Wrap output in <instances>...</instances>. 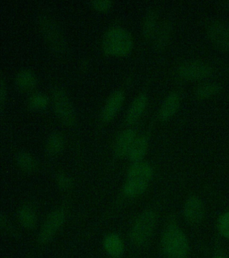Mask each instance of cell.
Returning a JSON list of instances; mask_svg holds the SVG:
<instances>
[{
	"label": "cell",
	"mask_w": 229,
	"mask_h": 258,
	"mask_svg": "<svg viewBox=\"0 0 229 258\" xmlns=\"http://www.w3.org/2000/svg\"><path fill=\"white\" fill-rule=\"evenodd\" d=\"M161 251L166 258H188L190 240L176 221L169 222L160 238Z\"/></svg>",
	"instance_id": "cell-1"
},
{
	"label": "cell",
	"mask_w": 229,
	"mask_h": 258,
	"mask_svg": "<svg viewBox=\"0 0 229 258\" xmlns=\"http://www.w3.org/2000/svg\"><path fill=\"white\" fill-rule=\"evenodd\" d=\"M134 45L131 32L122 26H110L102 36V51L110 57L124 58L130 55Z\"/></svg>",
	"instance_id": "cell-2"
},
{
	"label": "cell",
	"mask_w": 229,
	"mask_h": 258,
	"mask_svg": "<svg viewBox=\"0 0 229 258\" xmlns=\"http://www.w3.org/2000/svg\"><path fill=\"white\" fill-rule=\"evenodd\" d=\"M158 223V215L152 209H146L134 220L129 232V239L136 247H142L151 239Z\"/></svg>",
	"instance_id": "cell-3"
},
{
	"label": "cell",
	"mask_w": 229,
	"mask_h": 258,
	"mask_svg": "<svg viewBox=\"0 0 229 258\" xmlns=\"http://www.w3.org/2000/svg\"><path fill=\"white\" fill-rule=\"evenodd\" d=\"M38 26L48 47L55 53H65L67 48V40L59 22L52 16L43 14L38 19Z\"/></svg>",
	"instance_id": "cell-4"
},
{
	"label": "cell",
	"mask_w": 229,
	"mask_h": 258,
	"mask_svg": "<svg viewBox=\"0 0 229 258\" xmlns=\"http://www.w3.org/2000/svg\"><path fill=\"white\" fill-rule=\"evenodd\" d=\"M50 98L56 118L64 126H73L77 122V114L67 92L63 88L57 87L52 90Z\"/></svg>",
	"instance_id": "cell-5"
},
{
	"label": "cell",
	"mask_w": 229,
	"mask_h": 258,
	"mask_svg": "<svg viewBox=\"0 0 229 258\" xmlns=\"http://www.w3.org/2000/svg\"><path fill=\"white\" fill-rule=\"evenodd\" d=\"M214 70L208 62L192 60L182 62L177 68L176 74L180 80L186 82H202L214 74Z\"/></svg>",
	"instance_id": "cell-6"
},
{
	"label": "cell",
	"mask_w": 229,
	"mask_h": 258,
	"mask_svg": "<svg viewBox=\"0 0 229 258\" xmlns=\"http://www.w3.org/2000/svg\"><path fill=\"white\" fill-rule=\"evenodd\" d=\"M67 214L63 208L53 210L45 218L40 228L37 241L42 245H48L53 241L66 221Z\"/></svg>",
	"instance_id": "cell-7"
},
{
	"label": "cell",
	"mask_w": 229,
	"mask_h": 258,
	"mask_svg": "<svg viewBox=\"0 0 229 258\" xmlns=\"http://www.w3.org/2000/svg\"><path fill=\"white\" fill-rule=\"evenodd\" d=\"M206 36L212 45L221 51L229 53V24L214 20L206 28Z\"/></svg>",
	"instance_id": "cell-8"
},
{
	"label": "cell",
	"mask_w": 229,
	"mask_h": 258,
	"mask_svg": "<svg viewBox=\"0 0 229 258\" xmlns=\"http://www.w3.org/2000/svg\"><path fill=\"white\" fill-rule=\"evenodd\" d=\"M183 217L188 225H200L206 217V207L204 201L196 195L187 198L182 209Z\"/></svg>",
	"instance_id": "cell-9"
},
{
	"label": "cell",
	"mask_w": 229,
	"mask_h": 258,
	"mask_svg": "<svg viewBox=\"0 0 229 258\" xmlns=\"http://www.w3.org/2000/svg\"><path fill=\"white\" fill-rule=\"evenodd\" d=\"M124 90H116L108 96L100 112V119L104 123L112 122L120 112L125 102Z\"/></svg>",
	"instance_id": "cell-10"
},
{
	"label": "cell",
	"mask_w": 229,
	"mask_h": 258,
	"mask_svg": "<svg viewBox=\"0 0 229 258\" xmlns=\"http://www.w3.org/2000/svg\"><path fill=\"white\" fill-rule=\"evenodd\" d=\"M138 135L132 128H126L120 131L116 135L113 145L114 154L120 159L127 157L134 141Z\"/></svg>",
	"instance_id": "cell-11"
},
{
	"label": "cell",
	"mask_w": 229,
	"mask_h": 258,
	"mask_svg": "<svg viewBox=\"0 0 229 258\" xmlns=\"http://www.w3.org/2000/svg\"><path fill=\"white\" fill-rule=\"evenodd\" d=\"M148 103V98L146 93L140 92L136 95L126 110L124 118L126 124L132 126L137 123L145 112Z\"/></svg>",
	"instance_id": "cell-12"
},
{
	"label": "cell",
	"mask_w": 229,
	"mask_h": 258,
	"mask_svg": "<svg viewBox=\"0 0 229 258\" xmlns=\"http://www.w3.org/2000/svg\"><path fill=\"white\" fill-rule=\"evenodd\" d=\"M182 98L180 93L172 91L169 93L161 104L158 111V118L162 122H167L173 118L180 108Z\"/></svg>",
	"instance_id": "cell-13"
},
{
	"label": "cell",
	"mask_w": 229,
	"mask_h": 258,
	"mask_svg": "<svg viewBox=\"0 0 229 258\" xmlns=\"http://www.w3.org/2000/svg\"><path fill=\"white\" fill-rule=\"evenodd\" d=\"M39 83L35 72L30 69H22L15 75V84L18 90L24 93H33Z\"/></svg>",
	"instance_id": "cell-14"
},
{
	"label": "cell",
	"mask_w": 229,
	"mask_h": 258,
	"mask_svg": "<svg viewBox=\"0 0 229 258\" xmlns=\"http://www.w3.org/2000/svg\"><path fill=\"white\" fill-rule=\"evenodd\" d=\"M154 167L148 161L143 160L131 163L126 173V178L139 179L150 183L154 179Z\"/></svg>",
	"instance_id": "cell-15"
},
{
	"label": "cell",
	"mask_w": 229,
	"mask_h": 258,
	"mask_svg": "<svg viewBox=\"0 0 229 258\" xmlns=\"http://www.w3.org/2000/svg\"><path fill=\"white\" fill-rule=\"evenodd\" d=\"M102 245L104 251L112 258H119L124 255L126 245L121 236L115 233H108L104 238Z\"/></svg>",
	"instance_id": "cell-16"
},
{
	"label": "cell",
	"mask_w": 229,
	"mask_h": 258,
	"mask_svg": "<svg viewBox=\"0 0 229 258\" xmlns=\"http://www.w3.org/2000/svg\"><path fill=\"white\" fill-rule=\"evenodd\" d=\"M173 32L174 27L170 20H165L160 23L152 40L155 47L160 51L166 50L172 40Z\"/></svg>",
	"instance_id": "cell-17"
},
{
	"label": "cell",
	"mask_w": 229,
	"mask_h": 258,
	"mask_svg": "<svg viewBox=\"0 0 229 258\" xmlns=\"http://www.w3.org/2000/svg\"><path fill=\"white\" fill-rule=\"evenodd\" d=\"M148 148H149V139L147 135L145 134L138 135L128 152L127 156L128 160L131 163L143 161L144 157L147 154Z\"/></svg>",
	"instance_id": "cell-18"
},
{
	"label": "cell",
	"mask_w": 229,
	"mask_h": 258,
	"mask_svg": "<svg viewBox=\"0 0 229 258\" xmlns=\"http://www.w3.org/2000/svg\"><path fill=\"white\" fill-rule=\"evenodd\" d=\"M159 23V14L155 9L148 10L146 12L142 22L141 32L142 36L146 40H154L158 30Z\"/></svg>",
	"instance_id": "cell-19"
},
{
	"label": "cell",
	"mask_w": 229,
	"mask_h": 258,
	"mask_svg": "<svg viewBox=\"0 0 229 258\" xmlns=\"http://www.w3.org/2000/svg\"><path fill=\"white\" fill-rule=\"evenodd\" d=\"M149 182L139 179H127L122 187V194L128 199L141 197L147 191Z\"/></svg>",
	"instance_id": "cell-20"
},
{
	"label": "cell",
	"mask_w": 229,
	"mask_h": 258,
	"mask_svg": "<svg viewBox=\"0 0 229 258\" xmlns=\"http://www.w3.org/2000/svg\"><path fill=\"white\" fill-rule=\"evenodd\" d=\"M18 219L19 223L26 229H35L38 223V215L33 206L24 205L18 211Z\"/></svg>",
	"instance_id": "cell-21"
},
{
	"label": "cell",
	"mask_w": 229,
	"mask_h": 258,
	"mask_svg": "<svg viewBox=\"0 0 229 258\" xmlns=\"http://www.w3.org/2000/svg\"><path fill=\"white\" fill-rule=\"evenodd\" d=\"M222 90V86L218 83L203 82L195 88L194 94L198 100H206L218 96Z\"/></svg>",
	"instance_id": "cell-22"
},
{
	"label": "cell",
	"mask_w": 229,
	"mask_h": 258,
	"mask_svg": "<svg viewBox=\"0 0 229 258\" xmlns=\"http://www.w3.org/2000/svg\"><path fill=\"white\" fill-rule=\"evenodd\" d=\"M65 139L61 132H53L48 136L45 142V151L50 156H57L63 151Z\"/></svg>",
	"instance_id": "cell-23"
},
{
	"label": "cell",
	"mask_w": 229,
	"mask_h": 258,
	"mask_svg": "<svg viewBox=\"0 0 229 258\" xmlns=\"http://www.w3.org/2000/svg\"><path fill=\"white\" fill-rule=\"evenodd\" d=\"M51 105V98L45 93L34 92L30 94L27 100V106L30 110L41 112L47 110Z\"/></svg>",
	"instance_id": "cell-24"
},
{
	"label": "cell",
	"mask_w": 229,
	"mask_h": 258,
	"mask_svg": "<svg viewBox=\"0 0 229 258\" xmlns=\"http://www.w3.org/2000/svg\"><path fill=\"white\" fill-rule=\"evenodd\" d=\"M16 162L19 168L26 173L35 172L38 169V162L31 153L21 151L16 157Z\"/></svg>",
	"instance_id": "cell-25"
},
{
	"label": "cell",
	"mask_w": 229,
	"mask_h": 258,
	"mask_svg": "<svg viewBox=\"0 0 229 258\" xmlns=\"http://www.w3.org/2000/svg\"><path fill=\"white\" fill-rule=\"evenodd\" d=\"M216 230L223 239L229 241V210L221 213L216 221Z\"/></svg>",
	"instance_id": "cell-26"
},
{
	"label": "cell",
	"mask_w": 229,
	"mask_h": 258,
	"mask_svg": "<svg viewBox=\"0 0 229 258\" xmlns=\"http://www.w3.org/2000/svg\"><path fill=\"white\" fill-rule=\"evenodd\" d=\"M56 184L61 191H69L73 187V180L67 173L60 172L57 173L55 177Z\"/></svg>",
	"instance_id": "cell-27"
},
{
	"label": "cell",
	"mask_w": 229,
	"mask_h": 258,
	"mask_svg": "<svg viewBox=\"0 0 229 258\" xmlns=\"http://www.w3.org/2000/svg\"><path fill=\"white\" fill-rule=\"evenodd\" d=\"M92 8L96 12L105 13L110 11L114 6V2L110 0H100L90 2Z\"/></svg>",
	"instance_id": "cell-28"
},
{
	"label": "cell",
	"mask_w": 229,
	"mask_h": 258,
	"mask_svg": "<svg viewBox=\"0 0 229 258\" xmlns=\"http://www.w3.org/2000/svg\"><path fill=\"white\" fill-rule=\"evenodd\" d=\"M8 89L7 84L6 80L3 77L1 78V82H0V106L2 110H3L6 103L7 101Z\"/></svg>",
	"instance_id": "cell-29"
},
{
	"label": "cell",
	"mask_w": 229,
	"mask_h": 258,
	"mask_svg": "<svg viewBox=\"0 0 229 258\" xmlns=\"http://www.w3.org/2000/svg\"><path fill=\"white\" fill-rule=\"evenodd\" d=\"M1 227L2 229L5 230V231L9 232V233L14 232L11 223H10L9 220H8L7 217H5L4 215H2L1 217Z\"/></svg>",
	"instance_id": "cell-30"
},
{
	"label": "cell",
	"mask_w": 229,
	"mask_h": 258,
	"mask_svg": "<svg viewBox=\"0 0 229 258\" xmlns=\"http://www.w3.org/2000/svg\"><path fill=\"white\" fill-rule=\"evenodd\" d=\"M212 258H229L228 256L222 253H216L213 255Z\"/></svg>",
	"instance_id": "cell-31"
},
{
	"label": "cell",
	"mask_w": 229,
	"mask_h": 258,
	"mask_svg": "<svg viewBox=\"0 0 229 258\" xmlns=\"http://www.w3.org/2000/svg\"><path fill=\"white\" fill-rule=\"evenodd\" d=\"M225 6L229 10V1L225 2Z\"/></svg>",
	"instance_id": "cell-32"
}]
</instances>
